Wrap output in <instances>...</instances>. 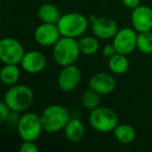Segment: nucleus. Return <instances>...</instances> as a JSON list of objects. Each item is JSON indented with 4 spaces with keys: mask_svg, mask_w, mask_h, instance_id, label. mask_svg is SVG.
<instances>
[{
    "mask_svg": "<svg viewBox=\"0 0 152 152\" xmlns=\"http://www.w3.org/2000/svg\"><path fill=\"white\" fill-rule=\"evenodd\" d=\"M44 131L49 133L58 132L64 130L65 126L71 119L70 113L65 106L59 104H51L47 106L41 114Z\"/></svg>",
    "mask_w": 152,
    "mask_h": 152,
    "instance_id": "f257e3e1",
    "label": "nucleus"
},
{
    "mask_svg": "<svg viewBox=\"0 0 152 152\" xmlns=\"http://www.w3.org/2000/svg\"><path fill=\"white\" fill-rule=\"evenodd\" d=\"M80 53L78 41L68 37H61L52 49L53 59L57 65L61 67L74 65Z\"/></svg>",
    "mask_w": 152,
    "mask_h": 152,
    "instance_id": "f03ea898",
    "label": "nucleus"
},
{
    "mask_svg": "<svg viewBox=\"0 0 152 152\" xmlns=\"http://www.w3.org/2000/svg\"><path fill=\"white\" fill-rule=\"evenodd\" d=\"M34 99L32 90L24 85L11 86L7 91L3 101L7 104L12 112H24L31 106Z\"/></svg>",
    "mask_w": 152,
    "mask_h": 152,
    "instance_id": "7ed1b4c3",
    "label": "nucleus"
},
{
    "mask_svg": "<svg viewBox=\"0 0 152 152\" xmlns=\"http://www.w3.org/2000/svg\"><path fill=\"white\" fill-rule=\"evenodd\" d=\"M56 25L61 37L76 39L87 31L89 20L80 13H68L61 15Z\"/></svg>",
    "mask_w": 152,
    "mask_h": 152,
    "instance_id": "20e7f679",
    "label": "nucleus"
},
{
    "mask_svg": "<svg viewBox=\"0 0 152 152\" xmlns=\"http://www.w3.org/2000/svg\"><path fill=\"white\" fill-rule=\"evenodd\" d=\"M89 123L95 130L99 132H110L119 124V117L114 110L106 106H98L91 110Z\"/></svg>",
    "mask_w": 152,
    "mask_h": 152,
    "instance_id": "39448f33",
    "label": "nucleus"
},
{
    "mask_svg": "<svg viewBox=\"0 0 152 152\" xmlns=\"http://www.w3.org/2000/svg\"><path fill=\"white\" fill-rule=\"evenodd\" d=\"M18 134L22 141H36L40 137L43 129L41 117L34 113H26L18 121Z\"/></svg>",
    "mask_w": 152,
    "mask_h": 152,
    "instance_id": "423d86ee",
    "label": "nucleus"
},
{
    "mask_svg": "<svg viewBox=\"0 0 152 152\" xmlns=\"http://www.w3.org/2000/svg\"><path fill=\"white\" fill-rule=\"evenodd\" d=\"M25 51L22 44L14 38H3L0 41V59L3 64L19 65Z\"/></svg>",
    "mask_w": 152,
    "mask_h": 152,
    "instance_id": "0eeeda50",
    "label": "nucleus"
},
{
    "mask_svg": "<svg viewBox=\"0 0 152 152\" xmlns=\"http://www.w3.org/2000/svg\"><path fill=\"white\" fill-rule=\"evenodd\" d=\"M137 34L134 28L125 27L119 29L113 38V45L118 53L128 55L137 48Z\"/></svg>",
    "mask_w": 152,
    "mask_h": 152,
    "instance_id": "6e6552de",
    "label": "nucleus"
},
{
    "mask_svg": "<svg viewBox=\"0 0 152 152\" xmlns=\"http://www.w3.org/2000/svg\"><path fill=\"white\" fill-rule=\"evenodd\" d=\"M117 81L115 77L106 72H98L89 79V89L95 91L100 96L110 95L115 91Z\"/></svg>",
    "mask_w": 152,
    "mask_h": 152,
    "instance_id": "1a4fd4ad",
    "label": "nucleus"
},
{
    "mask_svg": "<svg viewBox=\"0 0 152 152\" xmlns=\"http://www.w3.org/2000/svg\"><path fill=\"white\" fill-rule=\"evenodd\" d=\"M81 79V72L75 65L63 67L57 77V86L63 92H71L77 88Z\"/></svg>",
    "mask_w": 152,
    "mask_h": 152,
    "instance_id": "9d476101",
    "label": "nucleus"
},
{
    "mask_svg": "<svg viewBox=\"0 0 152 152\" xmlns=\"http://www.w3.org/2000/svg\"><path fill=\"white\" fill-rule=\"evenodd\" d=\"M34 40L42 47H53L61 34L56 24L42 23L34 30Z\"/></svg>",
    "mask_w": 152,
    "mask_h": 152,
    "instance_id": "9b49d317",
    "label": "nucleus"
},
{
    "mask_svg": "<svg viewBox=\"0 0 152 152\" xmlns=\"http://www.w3.org/2000/svg\"><path fill=\"white\" fill-rule=\"evenodd\" d=\"M119 27L114 19L108 17L95 18L92 21V31L95 37L101 40L113 39L118 32Z\"/></svg>",
    "mask_w": 152,
    "mask_h": 152,
    "instance_id": "f8f14e48",
    "label": "nucleus"
},
{
    "mask_svg": "<svg viewBox=\"0 0 152 152\" xmlns=\"http://www.w3.org/2000/svg\"><path fill=\"white\" fill-rule=\"evenodd\" d=\"M131 24L135 31L144 32L152 30V9L147 5H139L132 10Z\"/></svg>",
    "mask_w": 152,
    "mask_h": 152,
    "instance_id": "ddd939ff",
    "label": "nucleus"
},
{
    "mask_svg": "<svg viewBox=\"0 0 152 152\" xmlns=\"http://www.w3.org/2000/svg\"><path fill=\"white\" fill-rule=\"evenodd\" d=\"M46 57L42 52L37 50L27 51L22 58L21 65L22 69L29 74H37L42 72L46 67Z\"/></svg>",
    "mask_w": 152,
    "mask_h": 152,
    "instance_id": "4468645a",
    "label": "nucleus"
},
{
    "mask_svg": "<svg viewBox=\"0 0 152 152\" xmlns=\"http://www.w3.org/2000/svg\"><path fill=\"white\" fill-rule=\"evenodd\" d=\"M86 128L81 120L71 118L64 128L65 137L71 143H78L85 137Z\"/></svg>",
    "mask_w": 152,
    "mask_h": 152,
    "instance_id": "2eb2a0df",
    "label": "nucleus"
},
{
    "mask_svg": "<svg viewBox=\"0 0 152 152\" xmlns=\"http://www.w3.org/2000/svg\"><path fill=\"white\" fill-rule=\"evenodd\" d=\"M38 17L42 23L57 24L59 18L61 17V12L56 5L52 3H43L38 10Z\"/></svg>",
    "mask_w": 152,
    "mask_h": 152,
    "instance_id": "dca6fc26",
    "label": "nucleus"
},
{
    "mask_svg": "<svg viewBox=\"0 0 152 152\" xmlns=\"http://www.w3.org/2000/svg\"><path fill=\"white\" fill-rule=\"evenodd\" d=\"M20 78V69L18 65H12V64H4L1 71H0V79L3 85L5 86H14L17 85Z\"/></svg>",
    "mask_w": 152,
    "mask_h": 152,
    "instance_id": "f3484780",
    "label": "nucleus"
},
{
    "mask_svg": "<svg viewBox=\"0 0 152 152\" xmlns=\"http://www.w3.org/2000/svg\"><path fill=\"white\" fill-rule=\"evenodd\" d=\"M114 134L117 141L123 145H128L135 139V130L129 124H118L114 129Z\"/></svg>",
    "mask_w": 152,
    "mask_h": 152,
    "instance_id": "a211bd4d",
    "label": "nucleus"
},
{
    "mask_svg": "<svg viewBox=\"0 0 152 152\" xmlns=\"http://www.w3.org/2000/svg\"><path fill=\"white\" fill-rule=\"evenodd\" d=\"M108 67L110 71L117 75L124 74L129 69V61L127 55L117 52L114 56L108 58Z\"/></svg>",
    "mask_w": 152,
    "mask_h": 152,
    "instance_id": "6ab92c4d",
    "label": "nucleus"
},
{
    "mask_svg": "<svg viewBox=\"0 0 152 152\" xmlns=\"http://www.w3.org/2000/svg\"><path fill=\"white\" fill-rule=\"evenodd\" d=\"M78 45L80 52L85 55H94L99 50V42L97 40V37H83L79 39Z\"/></svg>",
    "mask_w": 152,
    "mask_h": 152,
    "instance_id": "aec40b11",
    "label": "nucleus"
},
{
    "mask_svg": "<svg viewBox=\"0 0 152 152\" xmlns=\"http://www.w3.org/2000/svg\"><path fill=\"white\" fill-rule=\"evenodd\" d=\"M137 48L144 54H152V30L139 32Z\"/></svg>",
    "mask_w": 152,
    "mask_h": 152,
    "instance_id": "412c9836",
    "label": "nucleus"
},
{
    "mask_svg": "<svg viewBox=\"0 0 152 152\" xmlns=\"http://www.w3.org/2000/svg\"><path fill=\"white\" fill-rule=\"evenodd\" d=\"M100 103V95L95 91L89 89L83 94L81 97V104L88 110H93L99 106Z\"/></svg>",
    "mask_w": 152,
    "mask_h": 152,
    "instance_id": "4be33fe9",
    "label": "nucleus"
},
{
    "mask_svg": "<svg viewBox=\"0 0 152 152\" xmlns=\"http://www.w3.org/2000/svg\"><path fill=\"white\" fill-rule=\"evenodd\" d=\"M39 147L34 141H23L20 146V152H38Z\"/></svg>",
    "mask_w": 152,
    "mask_h": 152,
    "instance_id": "5701e85b",
    "label": "nucleus"
},
{
    "mask_svg": "<svg viewBox=\"0 0 152 152\" xmlns=\"http://www.w3.org/2000/svg\"><path fill=\"white\" fill-rule=\"evenodd\" d=\"M11 108L7 106V104L4 101H2L0 103V121L1 122H4L7 120V118L10 117L11 114Z\"/></svg>",
    "mask_w": 152,
    "mask_h": 152,
    "instance_id": "b1692460",
    "label": "nucleus"
},
{
    "mask_svg": "<svg viewBox=\"0 0 152 152\" xmlns=\"http://www.w3.org/2000/svg\"><path fill=\"white\" fill-rule=\"evenodd\" d=\"M102 53H103V55L105 57H107V58H110V57L114 56V55L116 54L117 50H116V48H115V46L113 44L105 45V46L103 47V49H102Z\"/></svg>",
    "mask_w": 152,
    "mask_h": 152,
    "instance_id": "393cba45",
    "label": "nucleus"
},
{
    "mask_svg": "<svg viewBox=\"0 0 152 152\" xmlns=\"http://www.w3.org/2000/svg\"><path fill=\"white\" fill-rule=\"evenodd\" d=\"M124 7H126L127 9L134 10L135 7H137L139 5H141V0H121Z\"/></svg>",
    "mask_w": 152,
    "mask_h": 152,
    "instance_id": "a878e982",
    "label": "nucleus"
}]
</instances>
